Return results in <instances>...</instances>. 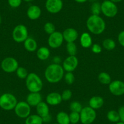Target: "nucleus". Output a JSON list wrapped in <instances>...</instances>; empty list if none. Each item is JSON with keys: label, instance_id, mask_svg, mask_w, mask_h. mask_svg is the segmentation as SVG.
Returning <instances> with one entry per match:
<instances>
[{"label": "nucleus", "instance_id": "9b49d317", "mask_svg": "<svg viewBox=\"0 0 124 124\" xmlns=\"http://www.w3.org/2000/svg\"><path fill=\"white\" fill-rule=\"evenodd\" d=\"M63 3L62 0H46L45 8L48 12L56 14L60 12L63 9Z\"/></svg>", "mask_w": 124, "mask_h": 124}, {"label": "nucleus", "instance_id": "473e14b6", "mask_svg": "<svg viewBox=\"0 0 124 124\" xmlns=\"http://www.w3.org/2000/svg\"><path fill=\"white\" fill-rule=\"evenodd\" d=\"M44 31L47 34L51 35L55 31V27L52 23L47 22L44 25Z\"/></svg>", "mask_w": 124, "mask_h": 124}, {"label": "nucleus", "instance_id": "4468645a", "mask_svg": "<svg viewBox=\"0 0 124 124\" xmlns=\"http://www.w3.org/2000/svg\"><path fill=\"white\" fill-rule=\"evenodd\" d=\"M65 41L67 43L74 42L78 39V33L77 30L74 28L69 27L66 29L62 33Z\"/></svg>", "mask_w": 124, "mask_h": 124}, {"label": "nucleus", "instance_id": "c03bdc74", "mask_svg": "<svg viewBox=\"0 0 124 124\" xmlns=\"http://www.w3.org/2000/svg\"><path fill=\"white\" fill-rule=\"evenodd\" d=\"M23 1H25V2H31V1H34V0H23Z\"/></svg>", "mask_w": 124, "mask_h": 124}, {"label": "nucleus", "instance_id": "7c9ffc66", "mask_svg": "<svg viewBox=\"0 0 124 124\" xmlns=\"http://www.w3.org/2000/svg\"><path fill=\"white\" fill-rule=\"evenodd\" d=\"M83 108V107H82V104L77 101H74L70 103V109L72 112H77V113H80Z\"/></svg>", "mask_w": 124, "mask_h": 124}, {"label": "nucleus", "instance_id": "f704fd0d", "mask_svg": "<svg viewBox=\"0 0 124 124\" xmlns=\"http://www.w3.org/2000/svg\"><path fill=\"white\" fill-rule=\"evenodd\" d=\"M61 95H62V98L63 101H67L71 99V98L72 97V93L70 89H68L64 90Z\"/></svg>", "mask_w": 124, "mask_h": 124}, {"label": "nucleus", "instance_id": "e433bc0d", "mask_svg": "<svg viewBox=\"0 0 124 124\" xmlns=\"http://www.w3.org/2000/svg\"><path fill=\"white\" fill-rule=\"evenodd\" d=\"M102 47H101V45H99V44L95 43L91 46V51L93 53L98 54H100L102 52Z\"/></svg>", "mask_w": 124, "mask_h": 124}, {"label": "nucleus", "instance_id": "6e6552de", "mask_svg": "<svg viewBox=\"0 0 124 124\" xmlns=\"http://www.w3.org/2000/svg\"><path fill=\"white\" fill-rule=\"evenodd\" d=\"M1 67L4 72L7 73H12L15 72L19 67L18 62L14 57H6L1 62Z\"/></svg>", "mask_w": 124, "mask_h": 124}, {"label": "nucleus", "instance_id": "09e8293b", "mask_svg": "<svg viewBox=\"0 0 124 124\" xmlns=\"http://www.w3.org/2000/svg\"></svg>", "mask_w": 124, "mask_h": 124}, {"label": "nucleus", "instance_id": "0eeeda50", "mask_svg": "<svg viewBox=\"0 0 124 124\" xmlns=\"http://www.w3.org/2000/svg\"><path fill=\"white\" fill-rule=\"evenodd\" d=\"M12 38L16 43H23L28 38V30L26 26L18 24L14 27L12 32Z\"/></svg>", "mask_w": 124, "mask_h": 124}, {"label": "nucleus", "instance_id": "dca6fc26", "mask_svg": "<svg viewBox=\"0 0 124 124\" xmlns=\"http://www.w3.org/2000/svg\"><path fill=\"white\" fill-rule=\"evenodd\" d=\"M42 102V97L40 93H30L26 97V102L31 107H35Z\"/></svg>", "mask_w": 124, "mask_h": 124}, {"label": "nucleus", "instance_id": "2eb2a0df", "mask_svg": "<svg viewBox=\"0 0 124 124\" xmlns=\"http://www.w3.org/2000/svg\"><path fill=\"white\" fill-rule=\"evenodd\" d=\"M62 95L57 92L49 93L46 97V103L51 106H56L60 104L62 102Z\"/></svg>", "mask_w": 124, "mask_h": 124}, {"label": "nucleus", "instance_id": "c756f323", "mask_svg": "<svg viewBox=\"0 0 124 124\" xmlns=\"http://www.w3.org/2000/svg\"><path fill=\"white\" fill-rule=\"evenodd\" d=\"M16 72V74L19 78L21 79H26L28 76V71L24 67H20L17 68Z\"/></svg>", "mask_w": 124, "mask_h": 124}, {"label": "nucleus", "instance_id": "f257e3e1", "mask_svg": "<svg viewBox=\"0 0 124 124\" xmlns=\"http://www.w3.org/2000/svg\"><path fill=\"white\" fill-rule=\"evenodd\" d=\"M64 70L59 64L53 63L49 65L45 71L46 80L51 83H57L62 80L64 77Z\"/></svg>", "mask_w": 124, "mask_h": 124}, {"label": "nucleus", "instance_id": "79ce46f5", "mask_svg": "<svg viewBox=\"0 0 124 124\" xmlns=\"http://www.w3.org/2000/svg\"><path fill=\"white\" fill-rule=\"evenodd\" d=\"M110 1L114 3H119V2H121L122 0H110Z\"/></svg>", "mask_w": 124, "mask_h": 124}, {"label": "nucleus", "instance_id": "2f4dec72", "mask_svg": "<svg viewBox=\"0 0 124 124\" xmlns=\"http://www.w3.org/2000/svg\"><path fill=\"white\" fill-rule=\"evenodd\" d=\"M70 116V123L71 124H77L79 121H80V116L79 113L77 112H72L69 114Z\"/></svg>", "mask_w": 124, "mask_h": 124}, {"label": "nucleus", "instance_id": "a878e982", "mask_svg": "<svg viewBox=\"0 0 124 124\" xmlns=\"http://www.w3.org/2000/svg\"><path fill=\"white\" fill-rule=\"evenodd\" d=\"M107 117L111 122L117 123L120 121V116L118 111L115 110H110L107 113Z\"/></svg>", "mask_w": 124, "mask_h": 124}, {"label": "nucleus", "instance_id": "f03ea898", "mask_svg": "<svg viewBox=\"0 0 124 124\" xmlns=\"http://www.w3.org/2000/svg\"><path fill=\"white\" fill-rule=\"evenodd\" d=\"M86 27L88 31L94 35H101L106 28V23L99 15H91L86 21Z\"/></svg>", "mask_w": 124, "mask_h": 124}, {"label": "nucleus", "instance_id": "a19ab883", "mask_svg": "<svg viewBox=\"0 0 124 124\" xmlns=\"http://www.w3.org/2000/svg\"><path fill=\"white\" fill-rule=\"evenodd\" d=\"M75 1L78 3H85L88 1V0H74Z\"/></svg>", "mask_w": 124, "mask_h": 124}, {"label": "nucleus", "instance_id": "5701e85b", "mask_svg": "<svg viewBox=\"0 0 124 124\" xmlns=\"http://www.w3.org/2000/svg\"><path fill=\"white\" fill-rule=\"evenodd\" d=\"M57 124H70V116L68 113L64 111H60L56 116Z\"/></svg>", "mask_w": 124, "mask_h": 124}, {"label": "nucleus", "instance_id": "423d86ee", "mask_svg": "<svg viewBox=\"0 0 124 124\" xmlns=\"http://www.w3.org/2000/svg\"><path fill=\"white\" fill-rule=\"evenodd\" d=\"M101 12L107 17L113 18L118 12L117 6L110 0H105L101 4Z\"/></svg>", "mask_w": 124, "mask_h": 124}, {"label": "nucleus", "instance_id": "1a4fd4ad", "mask_svg": "<svg viewBox=\"0 0 124 124\" xmlns=\"http://www.w3.org/2000/svg\"><path fill=\"white\" fill-rule=\"evenodd\" d=\"M14 111L18 117L21 119H26L31 114V106L26 102L21 101L18 102L14 108Z\"/></svg>", "mask_w": 124, "mask_h": 124}, {"label": "nucleus", "instance_id": "6ab92c4d", "mask_svg": "<svg viewBox=\"0 0 124 124\" xmlns=\"http://www.w3.org/2000/svg\"><path fill=\"white\" fill-rule=\"evenodd\" d=\"M37 113L41 117L46 116L49 114V108L48 104L46 102H41L36 106Z\"/></svg>", "mask_w": 124, "mask_h": 124}, {"label": "nucleus", "instance_id": "de8ad7c7", "mask_svg": "<svg viewBox=\"0 0 124 124\" xmlns=\"http://www.w3.org/2000/svg\"><path fill=\"white\" fill-rule=\"evenodd\" d=\"M103 1H105V0H103Z\"/></svg>", "mask_w": 124, "mask_h": 124}, {"label": "nucleus", "instance_id": "49530a36", "mask_svg": "<svg viewBox=\"0 0 124 124\" xmlns=\"http://www.w3.org/2000/svg\"><path fill=\"white\" fill-rule=\"evenodd\" d=\"M57 124V123H56V124Z\"/></svg>", "mask_w": 124, "mask_h": 124}, {"label": "nucleus", "instance_id": "ddd939ff", "mask_svg": "<svg viewBox=\"0 0 124 124\" xmlns=\"http://www.w3.org/2000/svg\"><path fill=\"white\" fill-rule=\"evenodd\" d=\"M78 65V60L76 56L69 55L63 62L62 67L66 72H73Z\"/></svg>", "mask_w": 124, "mask_h": 124}, {"label": "nucleus", "instance_id": "c9c22d12", "mask_svg": "<svg viewBox=\"0 0 124 124\" xmlns=\"http://www.w3.org/2000/svg\"><path fill=\"white\" fill-rule=\"evenodd\" d=\"M23 0H8V4L11 8H17L20 6Z\"/></svg>", "mask_w": 124, "mask_h": 124}, {"label": "nucleus", "instance_id": "f8f14e48", "mask_svg": "<svg viewBox=\"0 0 124 124\" xmlns=\"http://www.w3.org/2000/svg\"><path fill=\"white\" fill-rule=\"evenodd\" d=\"M108 89L114 96H122L124 94V82L119 80L111 81L109 84Z\"/></svg>", "mask_w": 124, "mask_h": 124}, {"label": "nucleus", "instance_id": "bb28decb", "mask_svg": "<svg viewBox=\"0 0 124 124\" xmlns=\"http://www.w3.org/2000/svg\"><path fill=\"white\" fill-rule=\"evenodd\" d=\"M102 46L107 51H112L115 49L116 44L113 39H106L102 42Z\"/></svg>", "mask_w": 124, "mask_h": 124}, {"label": "nucleus", "instance_id": "393cba45", "mask_svg": "<svg viewBox=\"0 0 124 124\" xmlns=\"http://www.w3.org/2000/svg\"><path fill=\"white\" fill-rule=\"evenodd\" d=\"M98 80L100 83L103 85H109L111 82L110 75L106 72H101L98 76Z\"/></svg>", "mask_w": 124, "mask_h": 124}, {"label": "nucleus", "instance_id": "f3484780", "mask_svg": "<svg viewBox=\"0 0 124 124\" xmlns=\"http://www.w3.org/2000/svg\"><path fill=\"white\" fill-rule=\"evenodd\" d=\"M41 15V10L39 6L37 5H32L27 10V15L31 20H38Z\"/></svg>", "mask_w": 124, "mask_h": 124}, {"label": "nucleus", "instance_id": "9d476101", "mask_svg": "<svg viewBox=\"0 0 124 124\" xmlns=\"http://www.w3.org/2000/svg\"><path fill=\"white\" fill-rule=\"evenodd\" d=\"M64 39L63 34L59 31H55L49 35L48 38V45L52 49H57L60 47L63 43Z\"/></svg>", "mask_w": 124, "mask_h": 124}, {"label": "nucleus", "instance_id": "39448f33", "mask_svg": "<svg viewBox=\"0 0 124 124\" xmlns=\"http://www.w3.org/2000/svg\"><path fill=\"white\" fill-rule=\"evenodd\" d=\"M80 116V122L82 124H91L96 120L97 113L95 109L88 106L82 108Z\"/></svg>", "mask_w": 124, "mask_h": 124}, {"label": "nucleus", "instance_id": "a18cd8bd", "mask_svg": "<svg viewBox=\"0 0 124 124\" xmlns=\"http://www.w3.org/2000/svg\"><path fill=\"white\" fill-rule=\"evenodd\" d=\"M1 17L0 16V24H1Z\"/></svg>", "mask_w": 124, "mask_h": 124}, {"label": "nucleus", "instance_id": "37998d69", "mask_svg": "<svg viewBox=\"0 0 124 124\" xmlns=\"http://www.w3.org/2000/svg\"><path fill=\"white\" fill-rule=\"evenodd\" d=\"M115 124H124V122H121V121H119V122H118L116 123Z\"/></svg>", "mask_w": 124, "mask_h": 124}, {"label": "nucleus", "instance_id": "c85d7f7f", "mask_svg": "<svg viewBox=\"0 0 124 124\" xmlns=\"http://www.w3.org/2000/svg\"><path fill=\"white\" fill-rule=\"evenodd\" d=\"M66 51H67L69 55L76 56L77 51V46H76V43L74 42L67 43V45H66Z\"/></svg>", "mask_w": 124, "mask_h": 124}, {"label": "nucleus", "instance_id": "58836bf2", "mask_svg": "<svg viewBox=\"0 0 124 124\" xmlns=\"http://www.w3.org/2000/svg\"><path fill=\"white\" fill-rule=\"evenodd\" d=\"M119 116H120V121L124 122V105L122 106L119 108L118 110Z\"/></svg>", "mask_w": 124, "mask_h": 124}, {"label": "nucleus", "instance_id": "a211bd4d", "mask_svg": "<svg viewBox=\"0 0 124 124\" xmlns=\"http://www.w3.org/2000/svg\"><path fill=\"white\" fill-rule=\"evenodd\" d=\"M103 104H104V100L101 96H93L89 101V107L94 109H97L102 108Z\"/></svg>", "mask_w": 124, "mask_h": 124}, {"label": "nucleus", "instance_id": "7ed1b4c3", "mask_svg": "<svg viewBox=\"0 0 124 124\" xmlns=\"http://www.w3.org/2000/svg\"><path fill=\"white\" fill-rule=\"evenodd\" d=\"M26 86L30 93H40L43 89V83L37 74L31 72L26 78Z\"/></svg>", "mask_w": 124, "mask_h": 124}, {"label": "nucleus", "instance_id": "aec40b11", "mask_svg": "<svg viewBox=\"0 0 124 124\" xmlns=\"http://www.w3.org/2000/svg\"><path fill=\"white\" fill-rule=\"evenodd\" d=\"M80 43L83 48H89L93 45V40L90 34L88 32H83L80 38Z\"/></svg>", "mask_w": 124, "mask_h": 124}, {"label": "nucleus", "instance_id": "20e7f679", "mask_svg": "<svg viewBox=\"0 0 124 124\" xmlns=\"http://www.w3.org/2000/svg\"><path fill=\"white\" fill-rule=\"evenodd\" d=\"M17 103L16 97L11 93H4L0 96V108L4 110L14 109Z\"/></svg>", "mask_w": 124, "mask_h": 124}, {"label": "nucleus", "instance_id": "ea45409f", "mask_svg": "<svg viewBox=\"0 0 124 124\" xmlns=\"http://www.w3.org/2000/svg\"><path fill=\"white\" fill-rule=\"evenodd\" d=\"M42 119L43 123H49L51 121L52 117H51V116L50 115V114H48V115L46 116L42 117Z\"/></svg>", "mask_w": 124, "mask_h": 124}, {"label": "nucleus", "instance_id": "412c9836", "mask_svg": "<svg viewBox=\"0 0 124 124\" xmlns=\"http://www.w3.org/2000/svg\"><path fill=\"white\" fill-rule=\"evenodd\" d=\"M24 46L26 51L32 52L37 49L38 45L37 41L34 39L28 37L24 41Z\"/></svg>", "mask_w": 124, "mask_h": 124}, {"label": "nucleus", "instance_id": "b1692460", "mask_svg": "<svg viewBox=\"0 0 124 124\" xmlns=\"http://www.w3.org/2000/svg\"><path fill=\"white\" fill-rule=\"evenodd\" d=\"M43 119L38 114L30 115L26 118L25 124H43Z\"/></svg>", "mask_w": 124, "mask_h": 124}, {"label": "nucleus", "instance_id": "cd10ccee", "mask_svg": "<svg viewBox=\"0 0 124 124\" xmlns=\"http://www.w3.org/2000/svg\"><path fill=\"white\" fill-rule=\"evenodd\" d=\"M91 12L92 15H99L101 13V4L99 2H93L91 6Z\"/></svg>", "mask_w": 124, "mask_h": 124}, {"label": "nucleus", "instance_id": "4be33fe9", "mask_svg": "<svg viewBox=\"0 0 124 124\" xmlns=\"http://www.w3.org/2000/svg\"><path fill=\"white\" fill-rule=\"evenodd\" d=\"M37 56L40 60H46L50 56L49 49L45 46L40 47L37 51Z\"/></svg>", "mask_w": 124, "mask_h": 124}, {"label": "nucleus", "instance_id": "4c0bfd02", "mask_svg": "<svg viewBox=\"0 0 124 124\" xmlns=\"http://www.w3.org/2000/svg\"><path fill=\"white\" fill-rule=\"evenodd\" d=\"M118 41L122 46L124 47V31H121L118 35Z\"/></svg>", "mask_w": 124, "mask_h": 124}, {"label": "nucleus", "instance_id": "72a5a7b5", "mask_svg": "<svg viewBox=\"0 0 124 124\" xmlns=\"http://www.w3.org/2000/svg\"><path fill=\"white\" fill-rule=\"evenodd\" d=\"M64 78L66 83L68 85L73 84L75 81V76L72 72H67L64 76Z\"/></svg>", "mask_w": 124, "mask_h": 124}]
</instances>
